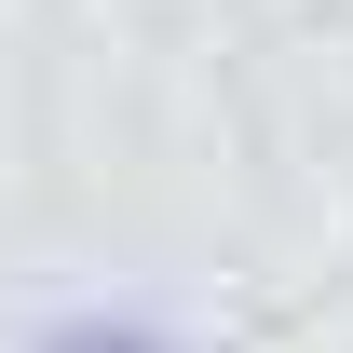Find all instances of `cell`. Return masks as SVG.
Here are the masks:
<instances>
[{
    "label": "cell",
    "instance_id": "6da1fadb",
    "mask_svg": "<svg viewBox=\"0 0 353 353\" xmlns=\"http://www.w3.org/2000/svg\"><path fill=\"white\" fill-rule=\"evenodd\" d=\"M28 353H176V326H163V312H123V299H109V312H54Z\"/></svg>",
    "mask_w": 353,
    "mask_h": 353
}]
</instances>
